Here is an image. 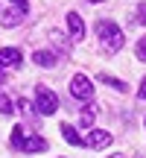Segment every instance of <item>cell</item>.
<instances>
[{
    "label": "cell",
    "mask_w": 146,
    "mask_h": 158,
    "mask_svg": "<svg viewBox=\"0 0 146 158\" xmlns=\"http://www.w3.org/2000/svg\"><path fill=\"white\" fill-rule=\"evenodd\" d=\"M137 23H143V27H146V3L137 6Z\"/></svg>",
    "instance_id": "obj_17"
},
{
    "label": "cell",
    "mask_w": 146,
    "mask_h": 158,
    "mask_svg": "<svg viewBox=\"0 0 146 158\" xmlns=\"http://www.w3.org/2000/svg\"><path fill=\"white\" fill-rule=\"evenodd\" d=\"M70 94L76 97V100H91V97H94V82L85 73H76L70 79Z\"/></svg>",
    "instance_id": "obj_3"
},
{
    "label": "cell",
    "mask_w": 146,
    "mask_h": 158,
    "mask_svg": "<svg viewBox=\"0 0 146 158\" xmlns=\"http://www.w3.org/2000/svg\"><path fill=\"white\" fill-rule=\"evenodd\" d=\"M12 6H15V9H21V12H26V9H29L26 0H12Z\"/></svg>",
    "instance_id": "obj_18"
},
{
    "label": "cell",
    "mask_w": 146,
    "mask_h": 158,
    "mask_svg": "<svg viewBox=\"0 0 146 158\" xmlns=\"http://www.w3.org/2000/svg\"><path fill=\"white\" fill-rule=\"evenodd\" d=\"M111 158H126V155H120V152H117V155H111Z\"/></svg>",
    "instance_id": "obj_21"
},
{
    "label": "cell",
    "mask_w": 146,
    "mask_h": 158,
    "mask_svg": "<svg viewBox=\"0 0 146 158\" xmlns=\"http://www.w3.org/2000/svg\"><path fill=\"white\" fill-rule=\"evenodd\" d=\"M96 35H99L102 47L111 50V53H117L120 47H123V32H120V27L114 21H99L96 23Z\"/></svg>",
    "instance_id": "obj_1"
},
{
    "label": "cell",
    "mask_w": 146,
    "mask_h": 158,
    "mask_svg": "<svg viewBox=\"0 0 146 158\" xmlns=\"http://www.w3.org/2000/svg\"><path fill=\"white\" fill-rule=\"evenodd\" d=\"M91 3H102V0H91Z\"/></svg>",
    "instance_id": "obj_22"
},
{
    "label": "cell",
    "mask_w": 146,
    "mask_h": 158,
    "mask_svg": "<svg viewBox=\"0 0 146 158\" xmlns=\"http://www.w3.org/2000/svg\"><path fill=\"white\" fill-rule=\"evenodd\" d=\"M32 62L38 64V68H53V64H56V56H53L50 50H35L32 53Z\"/></svg>",
    "instance_id": "obj_8"
},
{
    "label": "cell",
    "mask_w": 146,
    "mask_h": 158,
    "mask_svg": "<svg viewBox=\"0 0 146 158\" xmlns=\"http://www.w3.org/2000/svg\"><path fill=\"white\" fill-rule=\"evenodd\" d=\"M0 23H3V27H18V23H21V9H15V6L6 9L3 15H0Z\"/></svg>",
    "instance_id": "obj_10"
},
{
    "label": "cell",
    "mask_w": 146,
    "mask_h": 158,
    "mask_svg": "<svg viewBox=\"0 0 146 158\" xmlns=\"http://www.w3.org/2000/svg\"><path fill=\"white\" fill-rule=\"evenodd\" d=\"M111 132H105V129H91L88 132V138H85V147H94V149H102V147H108L111 143Z\"/></svg>",
    "instance_id": "obj_4"
},
{
    "label": "cell",
    "mask_w": 146,
    "mask_h": 158,
    "mask_svg": "<svg viewBox=\"0 0 146 158\" xmlns=\"http://www.w3.org/2000/svg\"><path fill=\"white\" fill-rule=\"evenodd\" d=\"M23 62V53L18 47H3L0 50V68H18Z\"/></svg>",
    "instance_id": "obj_5"
},
{
    "label": "cell",
    "mask_w": 146,
    "mask_h": 158,
    "mask_svg": "<svg viewBox=\"0 0 146 158\" xmlns=\"http://www.w3.org/2000/svg\"><path fill=\"white\" fill-rule=\"evenodd\" d=\"M137 59H140V62H146V35L137 41Z\"/></svg>",
    "instance_id": "obj_15"
},
{
    "label": "cell",
    "mask_w": 146,
    "mask_h": 158,
    "mask_svg": "<svg viewBox=\"0 0 146 158\" xmlns=\"http://www.w3.org/2000/svg\"><path fill=\"white\" fill-rule=\"evenodd\" d=\"M18 108H21V114H32V111H35V108L29 106L26 100H18Z\"/></svg>",
    "instance_id": "obj_16"
},
{
    "label": "cell",
    "mask_w": 146,
    "mask_h": 158,
    "mask_svg": "<svg viewBox=\"0 0 146 158\" xmlns=\"http://www.w3.org/2000/svg\"><path fill=\"white\" fill-rule=\"evenodd\" d=\"M18 149H23V152H44V149H47V141L41 135H26Z\"/></svg>",
    "instance_id": "obj_6"
},
{
    "label": "cell",
    "mask_w": 146,
    "mask_h": 158,
    "mask_svg": "<svg viewBox=\"0 0 146 158\" xmlns=\"http://www.w3.org/2000/svg\"><path fill=\"white\" fill-rule=\"evenodd\" d=\"M35 108H38L41 114H56V108H59V100H56V94H53L47 85H38L35 88Z\"/></svg>",
    "instance_id": "obj_2"
},
{
    "label": "cell",
    "mask_w": 146,
    "mask_h": 158,
    "mask_svg": "<svg viewBox=\"0 0 146 158\" xmlns=\"http://www.w3.org/2000/svg\"><path fill=\"white\" fill-rule=\"evenodd\" d=\"M67 27H70V38L73 41H82L85 38V23H82V18H79L76 12L67 15Z\"/></svg>",
    "instance_id": "obj_7"
},
{
    "label": "cell",
    "mask_w": 146,
    "mask_h": 158,
    "mask_svg": "<svg viewBox=\"0 0 146 158\" xmlns=\"http://www.w3.org/2000/svg\"><path fill=\"white\" fill-rule=\"evenodd\" d=\"M23 138H26V132H23L21 126H15V129H12V147L18 149V147H21V141H23Z\"/></svg>",
    "instance_id": "obj_13"
},
{
    "label": "cell",
    "mask_w": 146,
    "mask_h": 158,
    "mask_svg": "<svg viewBox=\"0 0 146 158\" xmlns=\"http://www.w3.org/2000/svg\"><path fill=\"white\" fill-rule=\"evenodd\" d=\"M6 82V73H3V70H0V85H3Z\"/></svg>",
    "instance_id": "obj_20"
},
{
    "label": "cell",
    "mask_w": 146,
    "mask_h": 158,
    "mask_svg": "<svg viewBox=\"0 0 146 158\" xmlns=\"http://www.w3.org/2000/svg\"><path fill=\"white\" fill-rule=\"evenodd\" d=\"M99 82L111 85V88H117V91H129V85H126L123 79H117V76H111V73H99Z\"/></svg>",
    "instance_id": "obj_12"
},
{
    "label": "cell",
    "mask_w": 146,
    "mask_h": 158,
    "mask_svg": "<svg viewBox=\"0 0 146 158\" xmlns=\"http://www.w3.org/2000/svg\"><path fill=\"white\" fill-rule=\"evenodd\" d=\"M15 111V106H12V100L6 94H0V114H12Z\"/></svg>",
    "instance_id": "obj_14"
},
{
    "label": "cell",
    "mask_w": 146,
    "mask_h": 158,
    "mask_svg": "<svg viewBox=\"0 0 146 158\" xmlns=\"http://www.w3.org/2000/svg\"><path fill=\"white\" fill-rule=\"evenodd\" d=\"M94 120H96V106H85L82 111H79V123H82L85 129H91Z\"/></svg>",
    "instance_id": "obj_11"
},
{
    "label": "cell",
    "mask_w": 146,
    "mask_h": 158,
    "mask_svg": "<svg viewBox=\"0 0 146 158\" xmlns=\"http://www.w3.org/2000/svg\"><path fill=\"white\" fill-rule=\"evenodd\" d=\"M62 138L67 143H73V147H85V138H79V132L73 126H67V123H62Z\"/></svg>",
    "instance_id": "obj_9"
},
{
    "label": "cell",
    "mask_w": 146,
    "mask_h": 158,
    "mask_svg": "<svg viewBox=\"0 0 146 158\" xmlns=\"http://www.w3.org/2000/svg\"><path fill=\"white\" fill-rule=\"evenodd\" d=\"M137 97H140V100H146V79L140 82V91H137Z\"/></svg>",
    "instance_id": "obj_19"
}]
</instances>
